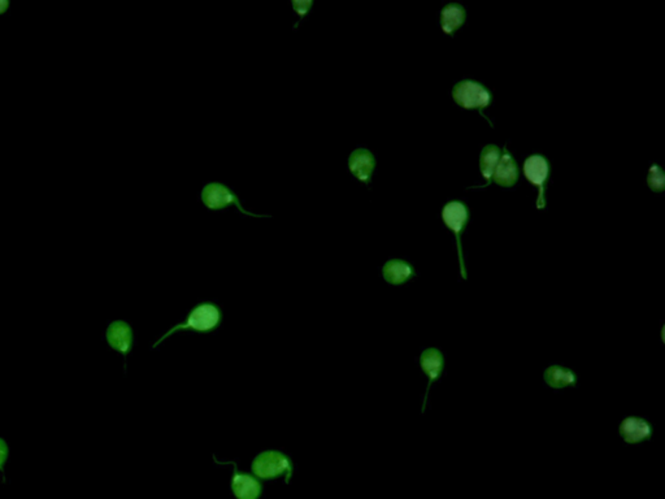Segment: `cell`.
Here are the masks:
<instances>
[{
  "label": "cell",
  "instance_id": "9c48e42d",
  "mask_svg": "<svg viewBox=\"0 0 665 499\" xmlns=\"http://www.w3.org/2000/svg\"><path fill=\"white\" fill-rule=\"evenodd\" d=\"M524 173L532 184L535 185L539 189L538 194V200H537V208L543 209L546 207L544 202V185L549 178L550 173V164L546 160V158L542 155H532L525 160L524 164Z\"/></svg>",
  "mask_w": 665,
  "mask_h": 499
},
{
  "label": "cell",
  "instance_id": "7c38bea8",
  "mask_svg": "<svg viewBox=\"0 0 665 499\" xmlns=\"http://www.w3.org/2000/svg\"><path fill=\"white\" fill-rule=\"evenodd\" d=\"M383 280L392 286L407 284L417 277L412 264L405 259H389L383 265Z\"/></svg>",
  "mask_w": 665,
  "mask_h": 499
},
{
  "label": "cell",
  "instance_id": "d6986e66",
  "mask_svg": "<svg viewBox=\"0 0 665 499\" xmlns=\"http://www.w3.org/2000/svg\"><path fill=\"white\" fill-rule=\"evenodd\" d=\"M8 458V446L4 439L0 438V469L3 468Z\"/></svg>",
  "mask_w": 665,
  "mask_h": 499
},
{
  "label": "cell",
  "instance_id": "5b68a950",
  "mask_svg": "<svg viewBox=\"0 0 665 499\" xmlns=\"http://www.w3.org/2000/svg\"><path fill=\"white\" fill-rule=\"evenodd\" d=\"M452 98L460 107L480 109L483 117H486L483 115V108L488 107L491 103V94L489 90L481 84L471 79H464L455 84L452 90Z\"/></svg>",
  "mask_w": 665,
  "mask_h": 499
},
{
  "label": "cell",
  "instance_id": "e0dca14e",
  "mask_svg": "<svg viewBox=\"0 0 665 499\" xmlns=\"http://www.w3.org/2000/svg\"><path fill=\"white\" fill-rule=\"evenodd\" d=\"M647 184L650 186L651 190L655 192H660L664 190L665 176L663 170L659 168L656 164H654L649 170L647 175Z\"/></svg>",
  "mask_w": 665,
  "mask_h": 499
},
{
  "label": "cell",
  "instance_id": "ffe728a7",
  "mask_svg": "<svg viewBox=\"0 0 665 499\" xmlns=\"http://www.w3.org/2000/svg\"><path fill=\"white\" fill-rule=\"evenodd\" d=\"M8 7H9V3L7 0H0V13H4Z\"/></svg>",
  "mask_w": 665,
  "mask_h": 499
},
{
  "label": "cell",
  "instance_id": "6da1fadb",
  "mask_svg": "<svg viewBox=\"0 0 665 499\" xmlns=\"http://www.w3.org/2000/svg\"><path fill=\"white\" fill-rule=\"evenodd\" d=\"M221 308L214 302H200L197 306L189 311L182 323L177 324L164 333L155 344L153 349L161 345L167 338L173 336L177 331H194L199 334H208L211 331H217L221 325Z\"/></svg>",
  "mask_w": 665,
  "mask_h": 499
},
{
  "label": "cell",
  "instance_id": "30bf717a",
  "mask_svg": "<svg viewBox=\"0 0 665 499\" xmlns=\"http://www.w3.org/2000/svg\"><path fill=\"white\" fill-rule=\"evenodd\" d=\"M543 383L552 390H563L566 388H578L580 375L566 364L552 363L543 371Z\"/></svg>",
  "mask_w": 665,
  "mask_h": 499
},
{
  "label": "cell",
  "instance_id": "9a60e30c",
  "mask_svg": "<svg viewBox=\"0 0 665 499\" xmlns=\"http://www.w3.org/2000/svg\"><path fill=\"white\" fill-rule=\"evenodd\" d=\"M466 9L456 3H450L441 12V25L446 34H452L466 21Z\"/></svg>",
  "mask_w": 665,
  "mask_h": 499
},
{
  "label": "cell",
  "instance_id": "7a4b0ae2",
  "mask_svg": "<svg viewBox=\"0 0 665 499\" xmlns=\"http://www.w3.org/2000/svg\"><path fill=\"white\" fill-rule=\"evenodd\" d=\"M294 469V461L290 456L278 450L263 451L256 455L251 463V471L258 478L275 480L283 476L286 484H290Z\"/></svg>",
  "mask_w": 665,
  "mask_h": 499
},
{
  "label": "cell",
  "instance_id": "ba28073f",
  "mask_svg": "<svg viewBox=\"0 0 665 499\" xmlns=\"http://www.w3.org/2000/svg\"><path fill=\"white\" fill-rule=\"evenodd\" d=\"M214 461L222 466L233 467V476L230 481V489L237 499H259L263 494V485L256 476L241 472L234 461H220L214 455Z\"/></svg>",
  "mask_w": 665,
  "mask_h": 499
},
{
  "label": "cell",
  "instance_id": "4fadbf2b",
  "mask_svg": "<svg viewBox=\"0 0 665 499\" xmlns=\"http://www.w3.org/2000/svg\"><path fill=\"white\" fill-rule=\"evenodd\" d=\"M108 345L111 346L117 353L128 355L133 349V329L131 325L123 320H116L108 327L107 333Z\"/></svg>",
  "mask_w": 665,
  "mask_h": 499
},
{
  "label": "cell",
  "instance_id": "52a82bcc",
  "mask_svg": "<svg viewBox=\"0 0 665 499\" xmlns=\"http://www.w3.org/2000/svg\"><path fill=\"white\" fill-rule=\"evenodd\" d=\"M617 433L624 444L639 445L652 439L654 424L646 416L627 415L620 422Z\"/></svg>",
  "mask_w": 665,
  "mask_h": 499
},
{
  "label": "cell",
  "instance_id": "3957f363",
  "mask_svg": "<svg viewBox=\"0 0 665 499\" xmlns=\"http://www.w3.org/2000/svg\"><path fill=\"white\" fill-rule=\"evenodd\" d=\"M200 200L206 206L207 209L209 211H219L229 206H236L241 214L246 216H251L256 219H270L272 216L268 214H253L248 212L242 204L241 200L238 198L237 194L222 182H209L207 184L200 192Z\"/></svg>",
  "mask_w": 665,
  "mask_h": 499
},
{
  "label": "cell",
  "instance_id": "2e32d148",
  "mask_svg": "<svg viewBox=\"0 0 665 499\" xmlns=\"http://www.w3.org/2000/svg\"><path fill=\"white\" fill-rule=\"evenodd\" d=\"M500 156H502L500 148L495 145H488L483 147L481 156H480V169H481L482 176L488 180V184L483 185L482 187H486L490 184V180L493 178Z\"/></svg>",
  "mask_w": 665,
  "mask_h": 499
},
{
  "label": "cell",
  "instance_id": "8fae6325",
  "mask_svg": "<svg viewBox=\"0 0 665 499\" xmlns=\"http://www.w3.org/2000/svg\"><path fill=\"white\" fill-rule=\"evenodd\" d=\"M375 168V155L372 154V151H369L368 148L359 147L353 150L348 156V170L351 172L352 176L367 186L370 184Z\"/></svg>",
  "mask_w": 665,
  "mask_h": 499
},
{
  "label": "cell",
  "instance_id": "8992f818",
  "mask_svg": "<svg viewBox=\"0 0 665 499\" xmlns=\"http://www.w3.org/2000/svg\"><path fill=\"white\" fill-rule=\"evenodd\" d=\"M442 219L446 226L450 228L452 233L455 234L458 255H459L460 273H461V277L466 280L468 273H466V261H464L463 245H461V234L464 231L466 224L469 221V211L461 202H450L444 207Z\"/></svg>",
  "mask_w": 665,
  "mask_h": 499
},
{
  "label": "cell",
  "instance_id": "277c9868",
  "mask_svg": "<svg viewBox=\"0 0 665 499\" xmlns=\"http://www.w3.org/2000/svg\"><path fill=\"white\" fill-rule=\"evenodd\" d=\"M446 363L447 361H446V355H444V351L438 347H434V346L427 347L420 353L419 364H420L422 373L428 378L427 390L424 394L422 407H421V414L422 415L425 414L427 407H428L429 394L432 390V386L436 384V383H439L442 380V377L446 375Z\"/></svg>",
  "mask_w": 665,
  "mask_h": 499
},
{
  "label": "cell",
  "instance_id": "ac0fdd59",
  "mask_svg": "<svg viewBox=\"0 0 665 499\" xmlns=\"http://www.w3.org/2000/svg\"><path fill=\"white\" fill-rule=\"evenodd\" d=\"M312 4H314V1H311V0H303V1H300V0H292L294 12H295V15L299 16V20H300V21H303L304 16L309 12V8L312 7Z\"/></svg>",
  "mask_w": 665,
  "mask_h": 499
},
{
  "label": "cell",
  "instance_id": "5bb4252c",
  "mask_svg": "<svg viewBox=\"0 0 665 499\" xmlns=\"http://www.w3.org/2000/svg\"><path fill=\"white\" fill-rule=\"evenodd\" d=\"M519 178V169L515 162L512 155L505 148V154L500 156L495 172L493 175V180L495 184L503 187H511L517 182Z\"/></svg>",
  "mask_w": 665,
  "mask_h": 499
}]
</instances>
